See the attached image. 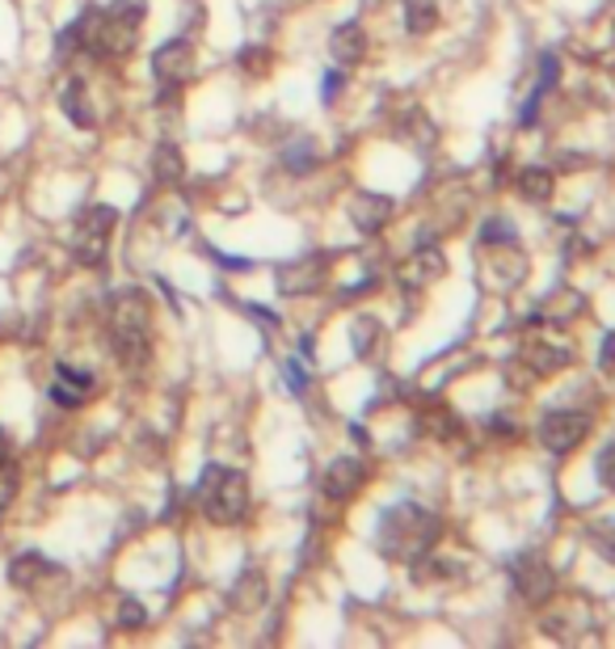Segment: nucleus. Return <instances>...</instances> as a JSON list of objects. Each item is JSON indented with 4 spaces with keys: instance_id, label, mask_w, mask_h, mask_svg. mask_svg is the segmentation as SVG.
I'll list each match as a JSON object with an SVG mask.
<instances>
[{
    "instance_id": "obj_2",
    "label": "nucleus",
    "mask_w": 615,
    "mask_h": 649,
    "mask_svg": "<svg viewBox=\"0 0 615 649\" xmlns=\"http://www.w3.org/2000/svg\"><path fill=\"white\" fill-rule=\"evenodd\" d=\"M439 536H443V523L434 510L418 502H397L379 515L376 544L379 553L392 556V561H418L439 544Z\"/></svg>"
},
{
    "instance_id": "obj_27",
    "label": "nucleus",
    "mask_w": 615,
    "mask_h": 649,
    "mask_svg": "<svg viewBox=\"0 0 615 649\" xmlns=\"http://www.w3.org/2000/svg\"><path fill=\"white\" fill-rule=\"evenodd\" d=\"M240 68H245V73H253V76H261L266 68H270V51H266V47L240 51Z\"/></svg>"
},
{
    "instance_id": "obj_26",
    "label": "nucleus",
    "mask_w": 615,
    "mask_h": 649,
    "mask_svg": "<svg viewBox=\"0 0 615 649\" xmlns=\"http://www.w3.org/2000/svg\"><path fill=\"white\" fill-rule=\"evenodd\" d=\"M119 625L131 632V628H143L148 625V612H143V603H136V599H122V607H119Z\"/></svg>"
},
{
    "instance_id": "obj_13",
    "label": "nucleus",
    "mask_w": 615,
    "mask_h": 649,
    "mask_svg": "<svg viewBox=\"0 0 615 649\" xmlns=\"http://www.w3.org/2000/svg\"><path fill=\"white\" fill-rule=\"evenodd\" d=\"M392 212L397 207L388 194H355V203H350V219L358 224V232H384Z\"/></svg>"
},
{
    "instance_id": "obj_9",
    "label": "nucleus",
    "mask_w": 615,
    "mask_h": 649,
    "mask_svg": "<svg viewBox=\"0 0 615 649\" xmlns=\"http://www.w3.org/2000/svg\"><path fill=\"white\" fill-rule=\"evenodd\" d=\"M594 625V607L582 595H565L561 607H552L544 616V632L557 641H578L582 632H591Z\"/></svg>"
},
{
    "instance_id": "obj_7",
    "label": "nucleus",
    "mask_w": 615,
    "mask_h": 649,
    "mask_svg": "<svg viewBox=\"0 0 615 649\" xmlns=\"http://www.w3.org/2000/svg\"><path fill=\"white\" fill-rule=\"evenodd\" d=\"M510 577H515V595L522 603H531V607H544V603L557 599V574H552V565H548L544 556L536 553L519 556Z\"/></svg>"
},
{
    "instance_id": "obj_3",
    "label": "nucleus",
    "mask_w": 615,
    "mask_h": 649,
    "mask_svg": "<svg viewBox=\"0 0 615 649\" xmlns=\"http://www.w3.org/2000/svg\"><path fill=\"white\" fill-rule=\"evenodd\" d=\"M110 342L122 367H140L152 355V304L143 291H119L110 300Z\"/></svg>"
},
{
    "instance_id": "obj_25",
    "label": "nucleus",
    "mask_w": 615,
    "mask_h": 649,
    "mask_svg": "<svg viewBox=\"0 0 615 649\" xmlns=\"http://www.w3.org/2000/svg\"><path fill=\"white\" fill-rule=\"evenodd\" d=\"M379 337V325L371 321V316H358V325H355V355H371V342Z\"/></svg>"
},
{
    "instance_id": "obj_19",
    "label": "nucleus",
    "mask_w": 615,
    "mask_h": 649,
    "mask_svg": "<svg viewBox=\"0 0 615 649\" xmlns=\"http://www.w3.org/2000/svg\"><path fill=\"white\" fill-rule=\"evenodd\" d=\"M443 270H447V262H443L439 249H418L413 262L404 266V279H409V283H430V279H439Z\"/></svg>"
},
{
    "instance_id": "obj_18",
    "label": "nucleus",
    "mask_w": 615,
    "mask_h": 649,
    "mask_svg": "<svg viewBox=\"0 0 615 649\" xmlns=\"http://www.w3.org/2000/svg\"><path fill=\"white\" fill-rule=\"evenodd\" d=\"M55 565L43 561L39 553H25V556H13V565H9V582L18 586V591H30V586H39V577L51 574Z\"/></svg>"
},
{
    "instance_id": "obj_10",
    "label": "nucleus",
    "mask_w": 615,
    "mask_h": 649,
    "mask_svg": "<svg viewBox=\"0 0 615 649\" xmlns=\"http://www.w3.org/2000/svg\"><path fill=\"white\" fill-rule=\"evenodd\" d=\"M363 485H367V464L355 459V456H342L325 468V477H321V494H325L330 502H350Z\"/></svg>"
},
{
    "instance_id": "obj_5",
    "label": "nucleus",
    "mask_w": 615,
    "mask_h": 649,
    "mask_svg": "<svg viewBox=\"0 0 615 649\" xmlns=\"http://www.w3.org/2000/svg\"><path fill=\"white\" fill-rule=\"evenodd\" d=\"M119 224V212L110 203H89L80 216L72 219V232H68V253L76 266L94 270V266L106 262L110 253V232Z\"/></svg>"
},
{
    "instance_id": "obj_23",
    "label": "nucleus",
    "mask_w": 615,
    "mask_h": 649,
    "mask_svg": "<svg viewBox=\"0 0 615 649\" xmlns=\"http://www.w3.org/2000/svg\"><path fill=\"white\" fill-rule=\"evenodd\" d=\"M481 245H515V224L510 219H489L485 232H481Z\"/></svg>"
},
{
    "instance_id": "obj_28",
    "label": "nucleus",
    "mask_w": 615,
    "mask_h": 649,
    "mask_svg": "<svg viewBox=\"0 0 615 649\" xmlns=\"http://www.w3.org/2000/svg\"><path fill=\"white\" fill-rule=\"evenodd\" d=\"M287 385L295 388V392H304V367H300V363H287Z\"/></svg>"
},
{
    "instance_id": "obj_21",
    "label": "nucleus",
    "mask_w": 615,
    "mask_h": 649,
    "mask_svg": "<svg viewBox=\"0 0 615 649\" xmlns=\"http://www.w3.org/2000/svg\"><path fill=\"white\" fill-rule=\"evenodd\" d=\"M404 25H409V34H430V30L439 25L434 0H409V4H404Z\"/></svg>"
},
{
    "instance_id": "obj_20",
    "label": "nucleus",
    "mask_w": 615,
    "mask_h": 649,
    "mask_svg": "<svg viewBox=\"0 0 615 649\" xmlns=\"http://www.w3.org/2000/svg\"><path fill=\"white\" fill-rule=\"evenodd\" d=\"M557 191V177L548 173V169H522L519 173V194L522 198H531V203H548Z\"/></svg>"
},
{
    "instance_id": "obj_1",
    "label": "nucleus",
    "mask_w": 615,
    "mask_h": 649,
    "mask_svg": "<svg viewBox=\"0 0 615 649\" xmlns=\"http://www.w3.org/2000/svg\"><path fill=\"white\" fill-rule=\"evenodd\" d=\"M143 30V4L140 0H115V4H101V9H89L80 13L72 30H64V43L60 51H76L85 47L97 60H122L131 55L136 43H140Z\"/></svg>"
},
{
    "instance_id": "obj_6",
    "label": "nucleus",
    "mask_w": 615,
    "mask_h": 649,
    "mask_svg": "<svg viewBox=\"0 0 615 649\" xmlns=\"http://www.w3.org/2000/svg\"><path fill=\"white\" fill-rule=\"evenodd\" d=\"M540 443H544L552 456H569L573 447H582V439L591 434V418L578 413V409H548L540 418Z\"/></svg>"
},
{
    "instance_id": "obj_30",
    "label": "nucleus",
    "mask_w": 615,
    "mask_h": 649,
    "mask_svg": "<svg viewBox=\"0 0 615 649\" xmlns=\"http://www.w3.org/2000/svg\"><path fill=\"white\" fill-rule=\"evenodd\" d=\"M4 459H9V434L0 431V464H4Z\"/></svg>"
},
{
    "instance_id": "obj_24",
    "label": "nucleus",
    "mask_w": 615,
    "mask_h": 649,
    "mask_svg": "<svg viewBox=\"0 0 615 649\" xmlns=\"http://www.w3.org/2000/svg\"><path fill=\"white\" fill-rule=\"evenodd\" d=\"M594 473H598V482L607 494H615V443H607L598 456H594Z\"/></svg>"
},
{
    "instance_id": "obj_4",
    "label": "nucleus",
    "mask_w": 615,
    "mask_h": 649,
    "mask_svg": "<svg viewBox=\"0 0 615 649\" xmlns=\"http://www.w3.org/2000/svg\"><path fill=\"white\" fill-rule=\"evenodd\" d=\"M198 510H203L212 523H219V528L240 523V519L249 515V482H245V473L212 464V468L203 473V482H198Z\"/></svg>"
},
{
    "instance_id": "obj_16",
    "label": "nucleus",
    "mask_w": 615,
    "mask_h": 649,
    "mask_svg": "<svg viewBox=\"0 0 615 649\" xmlns=\"http://www.w3.org/2000/svg\"><path fill=\"white\" fill-rule=\"evenodd\" d=\"M64 115H68L72 127H80V131H89L94 127V101H89V89H85V80H68L64 85Z\"/></svg>"
},
{
    "instance_id": "obj_11",
    "label": "nucleus",
    "mask_w": 615,
    "mask_h": 649,
    "mask_svg": "<svg viewBox=\"0 0 615 649\" xmlns=\"http://www.w3.org/2000/svg\"><path fill=\"white\" fill-rule=\"evenodd\" d=\"M94 392H97V376L89 371V367H68V363H60V367H55L51 397H55V401H60L64 409L85 405Z\"/></svg>"
},
{
    "instance_id": "obj_14",
    "label": "nucleus",
    "mask_w": 615,
    "mask_h": 649,
    "mask_svg": "<svg viewBox=\"0 0 615 649\" xmlns=\"http://www.w3.org/2000/svg\"><path fill=\"white\" fill-rule=\"evenodd\" d=\"M330 55L342 64V68H355L358 60L367 55V34H363V25L358 22L337 25V30H333V39H330Z\"/></svg>"
},
{
    "instance_id": "obj_17",
    "label": "nucleus",
    "mask_w": 615,
    "mask_h": 649,
    "mask_svg": "<svg viewBox=\"0 0 615 649\" xmlns=\"http://www.w3.org/2000/svg\"><path fill=\"white\" fill-rule=\"evenodd\" d=\"M152 177H157V186H177L186 177V161H182L177 144H157V152H152Z\"/></svg>"
},
{
    "instance_id": "obj_8",
    "label": "nucleus",
    "mask_w": 615,
    "mask_h": 649,
    "mask_svg": "<svg viewBox=\"0 0 615 649\" xmlns=\"http://www.w3.org/2000/svg\"><path fill=\"white\" fill-rule=\"evenodd\" d=\"M330 279V258L325 253H304L295 262L279 266V291L283 295H312V291L325 288Z\"/></svg>"
},
{
    "instance_id": "obj_15",
    "label": "nucleus",
    "mask_w": 615,
    "mask_h": 649,
    "mask_svg": "<svg viewBox=\"0 0 615 649\" xmlns=\"http://www.w3.org/2000/svg\"><path fill=\"white\" fill-rule=\"evenodd\" d=\"M569 359H573L569 350H561V346H548V342H531V346H522L527 376H552V371H561Z\"/></svg>"
},
{
    "instance_id": "obj_12",
    "label": "nucleus",
    "mask_w": 615,
    "mask_h": 649,
    "mask_svg": "<svg viewBox=\"0 0 615 649\" xmlns=\"http://www.w3.org/2000/svg\"><path fill=\"white\" fill-rule=\"evenodd\" d=\"M152 76L161 85H186L194 76V47L186 39H169L165 47L152 55Z\"/></svg>"
},
{
    "instance_id": "obj_22",
    "label": "nucleus",
    "mask_w": 615,
    "mask_h": 649,
    "mask_svg": "<svg viewBox=\"0 0 615 649\" xmlns=\"http://www.w3.org/2000/svg\"><path fill=\"white\" fill-rule=\"evenodd\" d=\"M586 536H591L594 553L603 556L607 565H615V515H607V519H594Z\"/></svg>"
},
{
    "instance_id": "obj_29",
    "label": "nucleus",
    "mask_w": 615,
    "mask_h": 649,
    "mask_svg": "<svg viewBox=\"0 0 615 649\" xmlns=\"http://www.w3.org/2000/svg\"><path fill=\"white\" fill-rule=\"evenodd\" d=\"M342 85H346V76H342V73H330V80H325V89H321V94H325V101H333Z\"/></svg>"
}]
</instances>
